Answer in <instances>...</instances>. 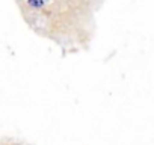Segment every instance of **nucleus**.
Returning <instances> with one entry per match:
<instances>
[{"mask_svg":"<svg viewBox=\"0 0 154 145\" xmlns=\"http://www.w3.org/2000/svg\"><path fill=\"white\" fill-rule=\"evenodd\" d=\"M29 5L39 8V6H42V0H29Z\"/></svg>","mask_w":154,"mask_h":145,"instance_id":"obj_1","label":"nucleus"}]
</instances>
